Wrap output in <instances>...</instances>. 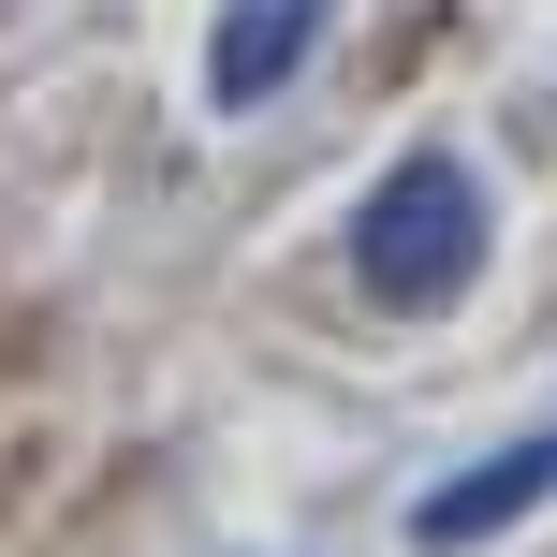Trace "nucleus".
Here are the masks:
<instances>
[{
    "instance_id": "1",
    "label": "nucleus",
    "mask_w": 557,
    "mask_h": 557,
    "mask_svg": "<svg viewBox=\"0 0 557 557\" xmlns=\"http://www.w3.org/2000/svg\"><path fill=\"white\" fill-rule=\"evenodd\" d=\"M352 278L382 308H455L484 278V176L441 162V147H411V162L352 206Z\"/></svg>"
},
{
    "instance_id": "3",
    "label": "nucleus",
    "mask_w": 557,
    "mask_h": 557,
    "mask_svg": "<svg viewBox=\"0 0 557 557\" xmlns=\"http://www.w3.org/2000/svg\"><path fill=\"white\" fill-rule=\"evenodd\" d=\"M529 499H557V425H543V441H513V455H484V470H455V484H425L411 543H484V529H513Z\"/></svg>"
},
{
    "instance_id": "2",
    "label": "nucleus",
    "mask_w": 557,
    "mask_h": 557,
    "mask_svg": "<svg viewBox=\"0 0 557 557\" xmlns=\"http://www.w3.org/2000/svg\"><path fill=\"white\" fill-rule=\"evenodd\" d=\"M337 0H221V29H206V103H278V88L308 74V45H323Z\"/></svg>"
}]
</instances>
